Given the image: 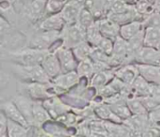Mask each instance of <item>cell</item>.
<instances>
[{"mask_svg":"<svg viewBox=\"0 0 160 137\" xmlns=\"http://www.w3.org/2000/svg\"><path fill=\"white\" fill-rule=\"evenodd\" d=\"M7 66H3L8 70L17 80L22 82H39V83H50L52 80L39 65H21L8 61H2Z\"/></svg>","mask_w":160,"mask_h":137,"instance_id":"6da1fadb","label":"cell"},{"mask_svg":"<svg viewBox=\"0 0 160 137\" xmlns=\"http://www.w3.org/2000/svg\"><path fill=\"white\" fill-rule=\"evenodd\" d=\"M48 52L25 46L14 51L1 52V61H8L21 65H39Z\"/></svg>","mask_w":160,"mask_h":137,"instance_id":"7a4b0ae2","label":"cell"},{"mask_svg":"<svg viewBox=\"0 0 160 137\" xmlns=\"http://www.w3.org/2000/svg\"><path fill=\"white\" fill-rule=\"evenodd\" d=\"M62 44L61 31L34 30L27 41V46L29 47L51 52H54Z\"/></svg>","mask_w":160,"mask_h":137,"instance_id":"3957f363","label":"cell"},{"mask_svg":"<svg viewBox=\"0 0 160 137\" xmlns=\"http://www.w3.org/2000/svg\"><path fill=\"white\" fill-rule=\"evenodd\" d=\"M28 38L14 26L1 33V52L14 51L27 46Z\"/></svg>","mask_w":160,"mask_h":137,"instance_id":"277c9868","label":"cell"},{"mask_svg":"<svg viewBox=\"0 0 160 137\" xmlns=\"http://www.w3.org/2000/svg\"><path fill=\"white\" fill-rule=\"evenodd\" d=\"M61 39L65 46L72 49L79 43L86 40V28L78 23L66 24L61 30Z\"/></svg>","mask_w":160,"mask_h":137,"instance_id":"5b68a950","label":"cell"},{"mask_svg":"<svg viewBox=\"0 0 160 137\" xmlns=\"http://www.w3.org/2000/svg\"><path fill=\"white\" fill-rule=\"evenodd\" d=\"M48 0H24L22 7V15L33 24L46 16V5Z\"/></svg>","mask_w":160,"mask_h":137,"instance_id":"8992f818","label":"cell"},{"mask_svg":"<svg viewBox=\"0 0 160 137\" xmlns=\"http://www.w3.org/2000/svg\"><path fill=\"white\" fill-rule=\"evenodd\" d=\"M65 25L66 23L60 12L46 15L41 20L38 21L33 24L34 30L42 31H61Z\"/></svg>","mask_w":160,"mask_h":137,"instance_id":"52a82bcc","label":"cell"},{"mask_svg":"<svg viewBox=\"0 0 160 137\" xmlns=\"http://www.w3.org/2000/svg\"><path fill=\"white\" fill-rule=\"evenodd\" d=\"M55 54L59 59L63 72H68L71 71H76L79 61L76 58L73 50L64 44L60 45L55 51Z\"/></svg>","mask_w":160,"mask_h":137,"instance_id":"ba28073f","label":"cell"},{"mask_svg":"<svg viewBox=\"0 0 160 137\" xmlns=\"http://www.w3.org/2000/svg\"><path fill=\"white\" fill-rule=\"evenodd\" d=\"M114 75L128 86H131L140 75L138 66L135 62L120 65L113 69Z\"/></svg>","mask_w":160,"mask_h":137,"instance_id":"9c48e42d","label":"cell"},{"mask_svg":"<svg viewBox=\"0 0 160 137\" xmlns=\"http://www.w3.org/2000/svg\"><path fill=\"white\" fill-rule=\"evenodd\" d=\"M82 78L78 74L77 71H71L68 72H62L55 78L52 80V82L60 87L65 93L73 89L80 82Z\"/></svg>","mask_w":160,"mask_h":137,"instance_id":"30bf717a","label":"cell"},{"mask_svg":"<svg viewBox=\"0 0 160 137\" xmlns=\"http://www.w3.org/2000/svg\"><path fill=\"white\" fill-rule=\"evenodd\" d=\"M11 100L15 103L18 106L25 119L27 120L30 126H34V117H33V106H34V100L25 96L23 94L16 93L13 95Z\"/></svg>","mask_w":160,"mask_h":137,"instance_id":"8fae6325","label":"cell"},{"mask_svg":"<svg viewBox=\"0 0 160 137\" xmlns=\"http://www.w3.org/2000/svg\"><path fill=\"white\" fill-rule=\"evenodd\" d=\"M0 109L1 112H3L8 119L19 122L25 127H31L28 124L27 120L25 119V118L23 117V115L22 114V112L20 111V109L18 108V106L11 99L1 101Z\"/></svg>","mask_w":160,"mask_h":137,"instance_id":"7c38bea8","label":"cell"},{"mask_svg":"<svg viewBox=\"0 0 160 137\" xmlns=\"http://www.w3.org/2000/svg\"><path fill=\"white\" fill-rule=\"evenodd\" d=\"M134 62L160 66V52L158 48L143 45L135 54Z\"/></svg>","mask_w":160,"mask_h":137,"instance_id":"4fadbf2b","label":"cell"},{"mask_svg":"<svg viewBox=\"0 0 160 137\" xmlns=\"http://www.w3.org/2000/svg\"><path fill=\"white\" fill-rule=\"evenodd\" d=\"M43 104L47 108V110L49 111V113H50L51 117L52 118V119H56L61 115L72 110V108L70 106H68L61 99L60 96L51 97V98L43 101Z\"/></svg>","mask_w":160,"mask_h":137,"instance_id":"5bb4252c","label":"cell"},{"mask_svg":"<svg viewBox=\"0 0 160 137\" xmlns=\"http://www.w3.org/2000/svg\"><path fill=\"white\" fill-rule=\"evenodd\" d=\"M91 106L94 109V112L96 116L102 119V120H109V121H113V122H119L122 123L124 122L123 119H121L111 108L110 104L105 103V102H90Z\"/></svg>","mask_w":160,"mask_h":137,"instance_id":"9a60e30c","label":"cell"},{"mask_svg":"<svg viewBox=\"0 0 160 137\" xmlns=\"http://www.w3.org/2000/svg\"><path fill=\"white\" fill-rule=\"evenodd\" d=\"M41 66L48 74V76L52 80L59 74L63 72L59 59L55 54V52H51L49 51L47 55H45L43 61L41 62Z\"/></svg>","mask_w":160,"mask_h":137,"instance_id":"2e32d148","label":"cell"},{"mask_svg":"<svg viewBox=\"0 0 160 137\" xmlns=\"http://www.w3.org/2000/svg\"><path fill=\"white\" fill-rule=\"evenodd\" d=\"M97 24L103 35V37L109 38L114 40L120 36V25L112 21L108 16H105L101 19L97 20Z\"/></svg>","mask_w":160,"mask_h":137,"instance_id":"e0dca14e","label":"cell"},{"mask_svg":"<svg viewBox=\"0 0 160 137\" xmlns=\"http://www.w3.org/2000/svg\"><path fill=\"white\" fill-rule=\"evenodd\" d=\"M139 69L140 75H142L145 80L151 84L160 83V66L152 64H142L136 63Z\"/></svg>","mask_w":160,"mask_h":137,"instance_id":"ac0fdd59","label":"cell"},{"mask_svg":"<svg viewBox=\"0 0 160 137\" xmlns=\"http://www.w3.org/2000/svg\"><path fill=\"white\" fill-rule=\"evenodd\" d=\"M33 117H34V126L36 127H42L46 122L52 119L49 111L44 106L43 102L41 101H34Z\"/></svg>","mask_w":160,"mask_h":137,"instance_id":"d6986e66","label":"cell"},{"mask_svg":"<svg viewBox=\"0 0 160 137\" xmlns=\"http://www.w3.org/2000/svg\"><path fill=\"white\" fill-rule=\"evenodd\" d=\"M145 28L143 21L134 20L120 26V36L126 40H129Z\"/></svg>","mask_w":160,"mask_h":137,"instance_id":"ffe728a7","label":"cell"},{"mask_svg":"<svg viewBox=\"0 0 160 137\" xmlns=\"http://www.w3.org/2000/svg\"><path fill=\"white\" fill-rule=\"evenodd\" d=\"M113 69H109L105 71H100L96 72L89 80V86L96 88L97 90L108 85L114 78Z\"/></svg>","mask_w":160,"mask_h":137,"instance_id":"44dd1931","label":"cell"},{"mask_svg":"<svg viewBox=\"0 0 160 137\" xmlns=\"http://www.w3.org/2000/svg\"><path fill=\"white\" fill-rule=\"evenodd\" d=\"M83 8H81L70 1H67L63 9L61 10V16L63 17L66 24H77L79 20L80 13Z\"/></svg>","mask_w":160,"mask_h":137,"instance_id":"7402d4cb","label":"cell"},{"mask_svg":"<svg viewBox=\"0 0 160 137\" xmlns=\"http://www.w3.org/2000/svg\"><path fill=\"white\" fill-rule=\"evenodd\" d=\"M105 125L109 134V136L112 137H129L133 136L131 130L124 123L113 122L109 120H104Z\"/></svg>","mask_w":160,"mask_h":137,"instance_id":"603a6c76","label":"cell"},{"mask_svg":"<svg viewBox=\"0 0 160 137\" xmlns=\"http://www.w3.org/2000/svg\"><path fill=\"white\" fill-rule=\"evenodd\" d=\"M151 87L152 84L145 80L142 75H139L130 86L131 92L135 97H144L150 95Z\"/></svg>","mask_w":160,"mask_h":137,"instance_id":"cb8c5ba5","label":"cell"},{"mask_svg":"<svg viewBox=\"0 0 160 137\" xmlns=\"http://www.w3.org/2000/svg\"><path fill=\"white\" fill-rule=\"evenodd\" d=\"M76 71L81 78H85L89 81L90 78L96 73L93 59L91 57H88V58L79 61Z\"/></svg>","mask_w":160,"mask_h":137,"instance_id":"d4e9b609","label":"cell"},{"mask_svg":"<svg viewBox=\"0 0 160 137\" xmlns=\"http://www.w3.org/2000/svg\"><path fill=\"white\" fill-rule=\"evenodd\" d=\"M88 124H89V129H90V136H109L104 120H102L98 118H95L92 119H88Z\"/></svg>","mask_w":160,"mask_h":137,"instance_id":"484cf974","label":"cell"},{"mask_svg":"<svg viewBox=\"0 0 160 137\" xmlns=\"http://www.w3.org/2000/svg\"><path fill=\"white\" fill-rule=\"evenodd\" d=\"M8 136L26 137L30 136V127H25L22 124L8 119Z\"/></svg>","mask_w":160,"mask_h":137,"instance_id":"4316f807","label":"cell"},{"mask_svg":"<svg viewBox=\"0 0 160 137\" xmlns=\"http://www.w3.org/2000/svg\"><path fill=\"white\" fill-rule=\"evenodd\" d=\"M160 43V28L146 26L144 28V45L157 48Z\"/></svg>","mask_w":160,"mask_h":137,"instance_id":"83f0119b","label":"cell"},{"mask_svg":"<svg viewBox=\"0 0 160 137\" xmlns=\"http://www.w3.org/2000/svg\"><path fill=\"white\" fill-rule=\"evenodd\" d=\"M112 110L121 119L124 120L129 119L132 116V113L129 109V106L126 100H120L118 102H115L113 103L110 104Z\"/></svg>","mask_w":160,"mask_h":137,"instance_id":"f1b7e54d","label":"cell"},{"mask_svg":"<svg viewBox=\"0 0 160 137\" xmlns=\"http://www.w3.org/2000/svg\"><path fill=\"white\" fill-rule=\"evenodd\" d=\"M94 48L95 47L91 43H89L87 40H84L79 43L78 45H76L75 47H73L72 50L78 61H81V60L90 57Z\"/></svg>","mask_w":160,"mask_h":137,"instance_id":"f546056e","label":"cell"},{"mask_svg":"<svg viewBox=\"0 0 160 137\" xmlns=\"http://www.w3.org/2000/svg\"><path fill=\"white\" fill-rule=\"evenodd\" d=\"M129 109L134 116H148L149 112L139 97H132L127 100Z\"/></svg>","mask_w":160,"mask_h":137,"instance_id":"4dcf8cb0","label":"cell"},{"mask_svg":"<svg viewBox=\"0 0 160 137\" xmlns=\"http://www.w3.org/2000/svg\"><path fill=\"white\" fill-rule=\"evenodd\" d=\"M102 38H103V35L101 34L97 23H95L93 25L86 28V40L89 43H91L94 47H97L98 45Z\"/></svg>","mask_w":160,"mask_h":137,"instance_id":"1f68e13d","label":"cell"},{"mask_svg":"<svg viewBox=\"0 0 160 137\" xmlns=\"http://www.w3.org/2000/svg\"><path fill=\"white\" fill-rule=\"evenodd\" d=\"M97 19L95 18L94 14L86 8H83L80 13L78 24H81L84 28H88L89 26L93 25L96 23Z\"/></svg>","mask_w":160,"mask_h":137,"instance_id":"d6a6232c","label":"cell"},{"mask_svg":"<svg viewBox=\"0 0 160 137\" xmlns=\"http://www.w3.org/2000/svg\"><path fill=\"white\" fill-rule=\"evenodd\" d=\"M66 3L67 0H48L46 5V15L61 12Z\"/></svg>","mask_w":160,"mask_h":137,"instance_id":"836d02e7","label":"cell"},{"mask_svg":"<svg viewBox=\"0 0 160 137\" xmlns=\"http://www.w3.org/2000/svg\"><path fill=\"white\" fill-rule=\"evenodd\" d=\"M144 26H154L160 28V11L154 10L149 16H147L143 21Z\"/></svg>","mask_w":160,"mask_h":137,"instance_id":"e575fe53","label":"cell"},{"mask_svg":"<svg viewBox=\"0 0 160 137\" xmlns=\"http://www.w3.org/2000/svg\"><path fill=\"white\" fill-rule=\"evenodd\" d=\"M113 45H114V40H112L109 38L103 37L97 47H98L99 49L104 51L109 55H112V51H113Z\"/></svg>","mask_w":160,"mask_h":137,"instance_id":"d590c367","label":"cell"},{"mask_svg":"<svg viewBox=\"0 0 160 137\" xmlns=\"http://www.w3.org/2000/svg\"><path fill=\"white\" fill-rule=\"evenodd\" d=\"M142 103L144 104V106L146 107V109L148 110V112L156 109L158 105H160V103H158L155 98H153L151 95H148V96H144V97H139Z\"/></svg>","mask_w":160,"mask_h":137,"instance_id":"8d00e7d4","label":"cell"},{"mask_svg":"<svg viewBox=\"0 0 160 137\" xmlns=\"http://www.w3.org/2000/svg\"><path fill=\"white\" fill-rule=\"evenodd\" d=\"M148 118L151 124L160 128V105H158L156 109L149 112Z\"/></svg>","mask_w":160,"mask_h":137,"instance_id":"74e56055","label":"cell"},{"mask_svg":"<svg viewBox=\"0 0 160 137\" xmlns=\"http://www.w3.org/2000/svg\"><path fill=\"white\" fill-rule=\"evenodd\" d=\"M142 136L143 137H157L160 136V128L157 127V126H154L153 124H149L145 130L142 132Z\"/></svg>","mask_w":160,"mask_h":137,"instance_id":"f35d334b","label":"cell"},{"mask_svg":"<svg viewBox=\"0 0 160 137\" xmlns=\"http://www.w3.org/2000/svg\"><path fill=\"white\" fill-rule=\"evenodd\" d=\"M0 136H8V118L3 112H0Z\"/></svg>","mask_w":160,"mask_h":137,"instance_id":"ab89813d","label":"cell"},{"mask_svg":"<svg viewBox=\"0 0 160 137\" xmlns=\"http://www.w3.org/2000/svg\"><path fill=\"white\" fill-rule=\"evenodd\" d=\"M150 95L160 103V84H152Z\"/></svg>","mask_w":160,"mask_h":137,"instance_id":"60d3db41","label":"cell"},{"mask_svg":"<svg viewBox=\"0 0 160 137\" xmlns=\"http://www.w3.org/2000/svg\"><path fill=\"white\" fill-rule=\"evenodd\" d=\"M154 7H155V9L160 11V0H155L154 2Z\"/></svg>","mask_w":160,"mask_h":137,"instance_id":"b9f144b4","label":"cell"}]
</instances>
